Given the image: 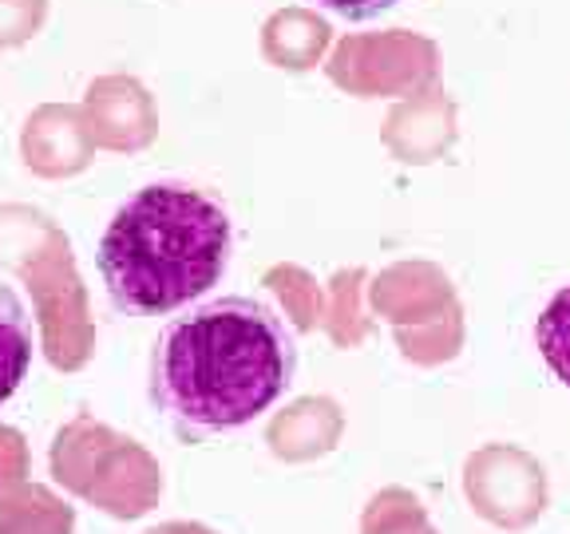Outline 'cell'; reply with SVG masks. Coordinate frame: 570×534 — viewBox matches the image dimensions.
I'll list each match as a JSON object with an SVG mask.
<instances>
[{
    "instance_id": "1",
    "label": "cell",
    "mask_w": 570,
    "mask_h": 534,
    "mask_svg": "<svg viewBox=\"0 0 570 534\" xmlns=\"http://www.w3.org/2000/svg\"><path fill=\"white\" fill-rule=\"evenodd\" d=\"M297 373V340L254 297H218L159 333L151 404L190 439L223 436L266 416Z\"/></svg>"
},
{
    "instance_id": "2",
    "label": "cell",
    "mask_w": 570,
    "mask_h": 534,
    "mask_svg": "<svg viewBox=\"0 0 570 534\" xmlns=\"http://www.w3.org/2000/svg\"><path fill=\"white\" fill-rule=\"evenodd\" d=\"M234 226L190 182H147L107 222L96 249L104 289L127 317H167L223 281Z\"/></svg>"
},
{
    "instance_id": "3",
    "label": "cell",
    "mask_w": 570,
    "mask_h": 534,
    "mask_svg": "<svg viewBox=\"0 0 570 534\" xmlns=\"http://www.w3.org/2000/svg\"><path fill=\"white\" fill-rule=\"evenodd\" d=\"M32 320L9 281H0V404L24 384L32 368Z\"/></svg>"
},
{
    "instance_id": "4",
    "label": "cell",
    "mask_w": 570,
    "mask_h": 534,
    "mask_svg": "<svg viewBox=\"0 0 570 534\" xmlns=\"http://www.w3.org/2000/svg\"><path fill=\"white\" fill-rule=\"evenodd\" d=\"M534 345L551 365V373L570 388V285H562L543 305V313L534 320Z\"/></svg>"
},
{
    "instance_id": "5",
    "label": "cell",
    "mask_w": 570,
    "mask_h": 534,
    "mask_svg": "<svg viewBox=\"0 0 570 534\" xmlns=\"http://www.w3.org/2000/svg\"><path fill=\"white\" fill-rule=\"evenodd\" d=\"M313 4H321V9H330V12H341V17H348V20H368V17L389 12L392 4H401V0H313Z\"/></svg>"
}]
</instances>
